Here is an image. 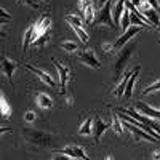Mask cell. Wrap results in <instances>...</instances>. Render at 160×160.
I'll list each match as a JSON object with an SVG mask.
<instances>
[{"instance_id":"1","label":"cell","mask_w":160,"mask_h":160,"mask_svg":"<svg viewBox=\"0 0 160 160\" xmlns=\"http://www.w3.org/2000/svg\"><path fill=\"white\" fill-rule=\"evenodd\" d=\"M51 28L53 22L50 15H42L35 22H34V40H32V47H45L47 42L51 37Z\"/></svg>"},{"instance_id":"2","label":"cell","mask_w":160,"mask_h":160,"mask_svg":"<svg viewBox=\"0 0 160 160\" xmlns=\"http://www.w3.org/2000/svg\"><path fill=\"white\" fill-rule=\"evenodd\" d=\"M133 51H135V45H130V47H123L122 50L118 51V55L115 58V64H114V80H120V75L123 74L127 64L133 55Z\"/></svg>"},{"instance_id":"3","label":"cell","mask_w":160,"mask_h":160,"mask_svg":"<svg viewBox=\"0 0 160 160\" xmlns=\"http://www.w3.org/2000/svg\"><path fill=\"white\" fill-rule=\"evenodd\" d=\"M112 0H109V2H106L99 13H98V16L95 18V24L96 26H108V28L111 29H117L115 28V24H114V19H112Z\"/></svg>"},{"instance_id":"4","label":"cell","mask_w":160,"mask_h":160,"mask_svg":"<svg viewBox=\"0 0 160 160\" xmlns=\"http://www.w3.org/2000/svg\"><path fill=\"white\" fill-rule=\"evenodd\" d=\"M141 29H142V28H139V26H131V28H128L122 35L117 38V42L112 43V55H114V53H118L128 42H131V38L135 37V35H138V34L141 32Z\"/></svg>"},{"instance_id":"5","label":"cell","mask_w":160,"mask_h":160,"mask_svg":"<svg viewBox=\"0 0 160 160\" xmlns=\"http://www.w3.org/2000/svg\"><path fill=\"white\" fill-rule=\"evenodd\" d=\"M66 21H68V24L72 28V31L77 34V37L80 38V42L87 43L90 37H88V32H87L85 28H83L82 19H80L78 16H75V15H68V16H66Z\"/></svg>"},{"instance_id":"6","label":"cell","mask_w":160,"mask_h":160,"mask_svg":"<svg viewBox=\"0 0 160 160\" xmlns=\"http://www.w3.org/2000/svg\"><path fill=\"white\" fill-rule=\"evenodd\" d=\"M78 59L80 62H82L83 66H87V68H91V69H101V61L98 59L95 50L91 48H87V50H82L78 51Z\"/></svg>"},{"instance_id":"7","label":"cell","mask_w":160,"mask_h":160,"mask_svg":"<svg viewBox=\"0 0 160 160\" xmlns=\"http://www.w3.org/2000/svg\"><path fill=\"white\" fill-rule=\"evenodd\" d=\"M53 64L56 66V71L59 75V87H61V95L66 96L68 95V83H69V78H71V69L68 66L61 64L58 59H53Z\"/></svg>"},{"instance_id":"8","label":"cell","mask_w":160,"mask_h":160,"mask_svg":"<svg viewBox=\"0 0 160 160\" xmlns=\"http://www.w3.org/2000/svg\"><path fill=\"white\" fill-rule=\"evenodd\" d=\"M78 8L83 15V22L85 24H93L96 18V8L93 0H78Z\"/></svg>"},{"instance_id":"9","label":"cell","mask_w":160,"mask_h":160,"mask_svg":"<svg viewBox=\"0 0 160 160\" xmlns=\"http://www.w3.org/2000/svg\"><path fill=\"white\" fill-rule=\"evenodd\" d=\"M16 69H18V61H13L5 55L0 56V74L5 75L10 83H13V75H15Z\"/></svg>"},{"instance_id":"10","label":"cell","mask_w":160,"mask_h":160,"mask_svg":"<svg viewBox=\"0 0 160 160\" xmlns=\"http://www.w3.org/2000/svg\"><path fill=\"white\" fill-rule=\"evenodd\" d=\"M120 112H123V114H127V115H130V117H133V118H136V120H139V122H142L144 125H148L149 128H152L157 135L160 136V128L157 127V123H155V120H152V118H149V117H146V115H142V114H139L135 108H128V109H118Z\"/></svg>"},{"instance_id":"11","label":"cell","mask_w":160,"mask_h":160,"mask_svg":"<svg viewBox=\"0 0 160 160\" xmlns=\"http://www.w3.org/2000/svg\"><path fill=\"white\" fill-rule=\"evenodd\" d=\"M55 154H62V155H68L74 160H90L85 149L80 148V146H66L62 149H56Z\"/></svg>"},{"instance_id":"12","label":"cell","mask_w":160,"mask_h":160,"mask_svg":"<svg viewBox=\"0 0 160 160\" xmlns=\"http://www.w3.org/2000/svg\"><path fill=\"white\" fill-rule=\"evenodd\" d=\"M24 138H26V141H29L32 144H38V146H45L51 139L50 135L42 133V131H37V130H26Z\"/></svg>"},{"instance_id":"13","label":"cell","mask_w":160,"mask_h":160,"mask_svg":"<svg viewBox=\"0 0 160 160\" xmlns=\"http://www.w3.org/2000/svg\"><path fill=\"white\" fill-rule=\"evenodd\" d=\"M122 122V120H120ZM127 128H128V131H131V135L135 136V139L136 141H149V142H160V139H157V138H154V136H151L149 133H146V131H142L141 128H138V127H135V125H131V123H127V122H122Z\"/></svg>"},{"instance_id":"14","label":"cell","mask_w":160,"mask_h":160,"mask_svg":"<svg viewBox=\"0 0 160 160\" xmlns=\"http://www.w3.org/2000/svg\"><path fill=\"white\" fill-rule=\"evenodd\" d=\"M111 128V122H102L101 118H95L93 120V130H91V135H93V139H95V142L98 144L99 139L102 138V135L106 131H108Z\"/></svg>"},{"instance_id":"15","label":"cell","mask_w":160,"mask_h":160,"mask_svg":"<svg viewBox=\"0 0 160 160\" xmlns=\"http://www.w3.org/2000/svg\"><path fill=\"white\" fill-rule=\"evenodd\" d=\"M26 69H28L29 72H32L35 77H38V80H42V82L45 83V85H48V87H55L56 83H55V80H53V77L48 74V72H45V71H42V69H37V68H34L32 64H26L24 66Z\"/></svg>"},{"instance_id":"16","label":"cell","mask_w":160,"mask_h":160,"mask_svg":"<svg viewBox=\"0 0 160 160\" xmlns=\"http://www.w3.org/2000/svg\"><path fill=\"white\" fill-rule=\"evenodd\" d=\"M136 111L146 117H149L152 120H160V109H155V108H151V106H148L146 102H138L136 104Z\"/></svg>"},{"instance_id":"17","label":"cell","mask_w":160,"mask_h":160,"mask_svg":"<svg viewBox=\"0 0 160 160\" xmlns=\"http://www.w3.org/2000/svg\"><path fill=\"white\" fill-rule=\"evenodd\" d=\"M141 68L139 66H136L135 69L131 71V75L128 78V82H127V87H125V93H123V98H131L133 96V88H135V83H136V78H138V74H139Z\"/></svg>"},{"instance_id":"18","label":"cell","mask_w":160,"mask_h":160,"mask_svg":"<svg viewBox=\"0 0 160 160\" xmlns=\"http://www.w3.org/2000/svg\"><path fill=\"white\" fill-rule=\"evenodd\" d=\"M11 114H13L11 106H10L7 96L2 93V90H0V117H2L3 120H10Z\"/></svg>"},{"instance_id":"19","label":"cell","mask_w":160,"mask_h":160,"mask_svg":"<svg viewBox=\"0 0 160 160\" xmlns=\"http://www.w3.org/2000/svg\"><path fill=\"white\" fill-rule=\"evenodd\" d=\"M130 75H131V71H127V72H123L122 78L118 80V83H117V85H115V88L112 90V95H114L115 98L123 96V93H125V87H127V82H128Z\"/></svg>"},{"instance_id":"20","label":"cell","mask_w":160,"mask_h":160,"mask_svg":"<svg viewBox=\"0 0 160 160\" xmlns=\"http://www.w3.org/2000/svg\"><path fill=\"white\" fill-rule=\"evenodd\" d=\"M35 104L40 109H51L53 108V99L47 93H37L35 96Z\"/></svg>"},{"instance_id":"21","label":"cell","mask_w":160,"mask_h":160,"mask_svg":"<svg viewBox=\"0 0 160 160\" xmlns=\"http://www.w3.org/2000/svg\"><path fill=\"white\" fill-rule=\"evenodd\" d=\"M123 10H125V0H117L114 11H112V19H114V24H115L117 29H118V24H120V18L123 15Z\"/></svg>"},{"instance_id":"22","label":"cell","mask_w":160,"mask_h":160,"mask_svg":"<svg viewBox=\"0 0 160 160\" xmlns=\"http://www.w3.org/2000/svg\"><path fill=\"white\" fill-rule=\"evenodd\" d=\"M93 117H87L82 123L78 127V135L80 136H90L91 135V130H93Z\"/></svg>"},{"instance_id":"23","label":"cell","mask_w":160,"mask_h":160,"mask_svg":"<svg viewBox=\"0 0 160 160\" xmlns=\"http://www.w3.org/2000/svg\"><path fill=\"white\" fill-rule=\"evenodd\" d=\"M32 40H34V24L28 26V29L24 31V35H22V51H26L29 48V45H32Z\"/></svg>"},{"instance_id":"24","label":"cell","mask_w":160,"mask_h":160,"mask_svg":"<svg viewBox=\"0 0 160 160\" xmlns=\"http://www.w3.org/2000/svg\"><path fill=\"white\" fill-rule=\"evenodd\" d=\"M111 128L117 133L118 136L123 133V123L120 122V118H118L117 112H112V114H111Z\"/></svg>"},{"instance_id":"25","label":"cell","mask_w":160,"mask_h":160,"mask_svg":"<svg viewBox=\"0 0 160 160\" xmlns=\"http://www.w3.org/2000/svg\"><path fill=\"white\" fill-rule=\"evenodd\" d=\"M157 91H160V78L154 80V82H152L151 85L146 87V88L142 90L141 95H142V96H148V95H151V93H157Z\"/></svg>"},{"instance_id":"26","label":"cell","mask_w":160,"mask_h":160,"mask_svg":"<svg viewBox=\"0 0 160 160\" xmlns=\"http://www.w3.org/2000/svg\"><path fill=\"white\" fill-rule=\"evenodd\" d=\"M128 26H130V10L125 7V10H123V15H122V18H120V24H118V29H122L123 32L128 29Z\"/></svg>"},{"instance_id":"27","label":"cell","mask_w":160,"mask_h":160,"mask_svg":"<svg viewBox=\"0 0 160 160\" xmlns=\"http://www.w3.org/2000/svg\"><path fill=\"white\" fill-rule=\"evenodd\" d=\"M59 48L61 50H64L66 53H77L78 51V47H77V43L75 42H71V40H66V42H61V45H59Z\"/></svg>"},{"instance_id":"28","label":"cell","mask_w":160,"mask_h":160,"mask_svg":"<svg viewBox=\"0 0 160 160\" xmlns=\"http://www.w3.org/2000/svg\"><path fill=\"white\" fill-rule=\"evenodd\" d=\"M18 3H19V5H29V7L34 8V10H37V8L40 7L38 0H18Z\"/></svg>"},{"instance_id":"29","label":"cell","mask_w":160,"mask_h":160,"mask_svg":"<svg viewBox=\"0 0 160 160\" xmlns=\"http://www.w3.org/2000/svg\"><path fill=\"white\" fill-rule=\"evenodd\" d=\"M35 118H37V115H35V112H32V111H28V112L24 114V122H28V123H34Z\"/></svg>"},{"instance_id":"30","label":"cell","mask_w":160,"mask_h":160,"mask_svg":"<svg viewBox=\"0 0 160 160\" xmlns=\"http://www.w3.org/2000/svg\"><path fill=\"white\" fill-rule=\"evenodd\" d=\"M0 19H7V21H11V16H10V13L0 7Z\"/></svg>"},{"instance_id":"31","label":"cell","mask_w":160,"mask_h":160,"mask_svg":"<svg viewBox=\"0 0 160 160\" xmlns=\"http://www.w3.org/2000/svg\"><path fill=\"white\" fill-rule=\"evenodd\" d=\"M102 51L106 55H112V43H102Z\"/></svg>"},{"instance_id":"32","label":"cell","mask_w":160,"mask_h":160,"mask_svg":"<svg viewBox=\"0 0 160 160\" xmlns=\"http://www.w3.org/2000/svg\"><path fill=\"white\" fill-rule=\"evenodd\" d=\"M51 160H74V158H71L68 155H62V154H55V157H53Z\"/></svg>"},{"instance_id":"33","label":"cell","mask_w":160,"mask_h":160,"mask_svg":"<svg viewBox=\"0 0 160 160\" xmlns=\"http://www.w3.org/2000/svg\"><path fill=\"white\" fill-rule=\"evenodd\" d=\"M5 133H11V128H8V127H0V135H5Z\"/></svg>"},{"instance_id":"34","label":"cell","mask_w":160,"mask_h":160,"mask_svg":"<svg viewBox=\"0 0 160 160\" xmlns=\"http://www.w3.org/2000/svg\"><path fill=\"white\" fill-rule=\"evenodd\" d=\"M154 160H160V151H154Z\"/></svg>"},{"instance_id":"35","label":"cell","mask_w":160,"mask_h":160,"mask_svg":"<svg viewBox=\"0 0 160 160\" xmlns=\"http://www.w3.org/2000/svg\"><path fill=\"white\" fill-rule=\"evenodd\" d=\"M98 2H99V3H101V7H102L106 2H109V0H98Z\"/></svg>"},{"instance_id":"36","label":"cell","mask_w":160,"mask_h":160,"mask_svg":"<svg viewBox=\"0 0 160 160\" xmlns=\"http://www.w3.org/2000/svg\"><path fill=\"white\" fill-rule=\"evenodd\" d=\"M0 37H5V32L3 31H0Z\"/></svg>"},{"instance_id":"37","label":"cell","mask_w":160,"mask_h":160,"mask_svg":"<svg viewBox=\"0 0 160 160\" xmlns=\"http://www.w3.org/2000/svg\"><path fill=\"white\" fill-rule=\"evenodd\" d=\"M157 5H158V10H160V0H157Z\"/></svg>"},{"instance_id":"38","label":"cell","mask_w":160,"mask_h":160,"mask_svg":"<svg viewBox=\"0 0 160 160\" xmlns=\"http://www.w3.org/2000/svg\"><path fill=\"white\" fill-rule=\"evenodd\" d=\"M42 2H45V3H47V2H50V0H42Z\"/></svg>"},{"instance_id":"39","label":"cell","mask_w":160,"mask_h":160,"mask_svg":"<svg viewBox=\"0 0 160 160\" xmlns=\"http://www.w3.org/2000/svg\"><path fill=\"white\" fill-rule=\"evenodd\" d=\"M158 28H160V24H158Z\"/></svg>"}]
</instances>
